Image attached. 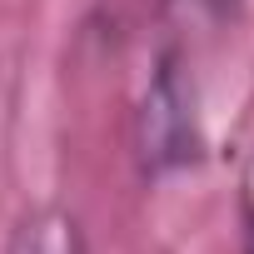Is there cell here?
<instances>
[{
	"mask_svg": "<svg viewBox=\"0 0 254 254\" xmlns=\"http://www.w3.org/2000/svg\"><path fill=\"white\" fill-rule=\"evenodd\" d=\"M140 155L150 170H170L185 165L194 155V105L190 90L180 80V60L165 55L150 90H145V110H140Z\"/></svg>",
	"mask_w": 254,
	"mask_h": 254,
	"instance_id": "obj_1",
	"label": "cell"
},
{
	"mask_svg": "<svg viewBox=\"0 0 254 254\" xmlns=\"http://www.w3.org/2000/svg\"><path fill=\"white\" fill-rule=\"evenodd\" d=\"M10 254H90V249H85V234H80L75 214L30 209L10 234Z\"/></svg>",
	"mask_w": 254,
	"mask_h": 254,
	"instance_id": "obj_2",
	"label": "cell"
},
{
	"mask_svg": "<svg viewBox=\"0 0 254 254\" xmlns=\"http://www.w3.org/2000/svg\"><path fill=\"white\" fill-rule=\"evenodd\" d=\"M239 209H244V254H254V160L244 165L239 180Z\"/></svg>",
	"mask_w": 254,
	"mask_h": 254,
	"instance_id": "obj_3",
	"label": "cell"
}]
</instances>
